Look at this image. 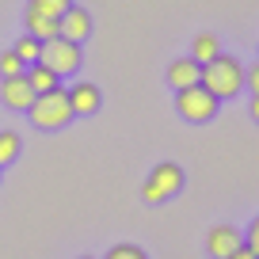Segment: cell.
Returning a JSON list of instances; mask_svg holds the SVG:
<instances>
[{"mask_svg":"<svg viewBox=\"0 0 259 259\" xmlns=\"http://www.w3.org/2000/svg\"><path fill=\"white\" fill-rule=\"evenodd\" d=\"M198 84H202L213 99H233V96H240V88H244V65L236 61V57H229V54H218L210 65H202V80Z\"/></svg>","mask_w":259,"mask_h":259,"instance_id":"1","label":"cell"},{"mask_svg":"<svg viewBox=\"0 0 259 259\" xmlns=\"http://www.w3.org/2000/svg\"><path fill=\"white\" fill-rule=\"evenodd\" d=\"M27 114H31V122L38 130H61V126H69V122L76 118L73 107H69V92H65V88H54V92L34 96V103L27 107Z\"/></svg>","mask_w":259,"mask_h":259,"instance_id":"2","label":"cell"},{"mask_svg":"<svg viewBox=\"0 0 259 259\" xmlns=\"http://www.w3.org/2000/svg\"><path fill=\"white\" fill-rule=\"evenodd\" d=\"M179 191H183V168L171 164V160H160L149 171L145 187H141V198H145L149 206H156V202H168L171 194H179Z\"/></svg>","mask_w":259,"mask_h":259,"instance_id":"3","label":"cell"},{"mask_svg":"<svg viewBox=\"0 0 259 259\" xmlns=\"http://www.w3.org/2000/svg\"><path fill=\"white\" fill-rule=\"evenodd\" d=\"M38 65L54 69L57 76H73L80 69V42H69V38H46L38 50Z\"/></svg>","mask_w":259,"mask_h":259,"instance_id":"4","label":"cell"},{"mask_svg":"<svg viewBox=\"0 0 259 259\" xmlns=\"http://www.w3.org/2000/svg\"><path fill=\"white\" fill-rule=\"evenodd\" d=\"M218 103H221V99H213L210 92L202 88V84L176 92V111L183 114L187 122H210L213 114H218Z\"/></svg>","mask_w":259,"mask_h":259,"instance_id":"5","label":"cell"},{"mask_svg":"<svg viewBox=\"0 0 259 259\" xmlns=\"http://www.w3.org/2000/svg\"><path fill=\"white\" fill-rule=\"evenodd\" d=\"M236 248H244V233L236 225H213L210 233H206V251H210L213 259H229Z\"/></svg>","mask_w":259,"mask_h":259,"instance_id":"6","label":"cell"},{"mask_svg":"<svg viewBox=\"0 0 259 259\" xmlns=\"http://www.w3.org/2000/svg\"><path fill=\"white\" fill-rule=\"evenodd\" d=\"M0 99H4V107H12V111H27V107L34 103V88H31V80H27V73L4 76V80H0Z\"/></svg>","mask_w":259,"mask_h":259,"instance_id":"7","label":"cell"},{"mask_svg":"<svg viewBox=\"0 0 259 259\" xmlns=\"http://www.w3.org/2000/svg\"><path fill=\"white\" fill-rule=\"evenodd\" d=\"M57 34H61V38H69V42H84V38L92 34V16L73 4V8L57 19Z\"/></svg>","mask_w":259,"mask_h":259,"instance_id":"8","label":"cell"},{"mask_svg":"<svg viewBox=\"0 0 259 259\" xmlns=\"http://www.w3.org/2000/svg\"><path fill=\"white\" fill-rule=\"evenodd\" d=\"M198 80H202V65L194 61V57H176V61L168 65V84H171L176 92L194 88Z\"/></svg>","mask_w":259,"mask_h":259,"instance_id":"9","label":"cell"},{"mask_svg":"<svg viewBox=\"0 0 259 259\" xmlns=\"http://www.w3.org/2000/svg\"><path fill=\"white\" fill-rule=\"evenodd\" d=\"M65 92H69V107H73V114H96L99 103H103L99 88L88 84V80H76L73 88H65Z\"/></svg>","mask_w":259,"mask_h":259,"instance_id":"10","label":"cell"},{"mask_svg":"<svg viewBox=\"0 0 259 259\" xmlns=\"http://www.w3.org/2000/svg\"><path fill=\"white\" fill-rule=\"evenodd\" d=\"M27 80H31V88H34V96H42V92H54V88H61V76L54 73V69H46V65H27Z\"/></svg>","mask_w":259,"mask_h":259,"instance_id":"11","label":"cell"},{"mask_svg":"<svg viewBox=\"0 0 259 259\" xmlns=\"http://www.w3.org/2000/svg\"><path fill=\"white\" fill-rule=\"evenodd\" d=\"M23 27H27V34H31V38H38V42L57 38V19L38 16V12H31V8H27V16H23Z\"/></svg>","mask_w":259,"mask_h":259,"instance_id":"12","label":"cell"},{"mask_svg":"<svg viewBox=\"0 0 259 259\" xmlns=\"http://www.w3.org/2000/svg\"><path fill=\"white\" fill-rule=\"evenodd\" d=\"M218 54H221V42H218V34H210V31H202L198 38L191 42V57H194L198 65H210Z\"/></svg>","mask_w":259,"mask_h":259,"instance_id":"13","label":"cell"},{"mask_svg":"<svg viewBox=\"0 0 259 259\" xmlns=\"http://www.w3.org/2000/svg\"><path fill=\"white\" fill-rule=\"evenodd\" d=\"M27 8L38 12V16H50V19H61L65 12L73 8V0H27Z\"/></svg>","mask_w":259,"mask_h":259,"instance_id":"14","label":"cell"},{"mask_svg":"<svg viewBox=\"0 0 259 259\" xmlns=\"http://www.w3.org/2000/svg\"><path fill=\"white\" fill-rule=\"evenodd\" d=\"M19 156V134L16 130H0V168Z\"/></svg>","mask_w":259,"mask_h":259,"instance_id":"15","label":"cell"},{"mask_svg":"<svg viewBox=\"0 0 259 259\" xmlns=\"http://www.w3.org/2000/svg\"><path fill=\"white\" fill-rule=\"evenodd\" d=\"M12 50H16V57H19L23 65H34V61H38V50H42V42H38V38H31V34H23V38H19Z\"/></svg>","mask_w":259,"mask_h":259,"instance_id":"16","label":"cell"},{"mask_svg":"<svg viewBox=\"0 0 259 259\" xmlns=\"http://www.w3.org/2000/svg\"><path fill=\"white\" fill-rule=\"evenodd\" d=\"M19 73H27V65L16 57V50H4L0 54V76H19Z\"/></svg>","mask_w":259,"mask_h":259,"instance_id":"17","label":"cell"},{"mask_svg":"<svg viewBox=\"0 0 259 259\" xmlns=\"http://www.w3.org/2000/svg\"><path fill=\"white\" fill-rule=\"evenodd\" d=\"M103 259H149V255L138 248V244H114V248L107 251Z\"/></svg>","mask_w":259,"mask_h":259,"instance_id":"18","label":"cell"},{"mask_svg":"<svg viewBox=\"0 0 259 259\" xmlns=\"http://www.w3.org/2000/svg\"><path fill=\"white\" fill-rule=\"evenodd\" d=\"M244 248L259 255V218H255V221H248V233H244Z\"/></svg>","mask_w":259,"mask_h":259,"instance_id":"19","label":"cell"},{"mask_svg":"<svg viewBox=\"0 0 259 259\" xmlns=\"http://www.w3.org/2000/svg\"><path fill=\"white\" fill-rule=\"evenodd\" d=\"M244 84H248L251 96H259V61L251 65V69H244Z\"/></svg>","mask_w":259,"mask_h":259,"instance_id":"20","label":"cell"},{"mask_svg":"<svg viewBox=\"0 0 259 259\" xmlns=\"http://www.w3.org/2000/svg\"><path fill=\"white\" fill-rule=\"evenodd\" d=\"M229 259H259V255H255V251H248V248H236Z\"/></svg>","mask_w":259,"mask_h":259,"instance_id":"21","label":"cell"},{"mask_svg":"<svg viewBox=\"0 0 259 259\" xmlns=\"http://www.w3.org/2000/svg\"><path fill=\"white\" fill-rule=\"evenodd\" d=\"M248 111H251V118L259 122V96H251V107H248Z\"/></svg>","mask_w":259,"mask_h":259,"instance_id":"22","label":"cell"},{"mask_svg":"<svg viewBox=\"0 0 259 259\" xmlns=\"http://www.w3.org/2000/svg\"><path fill=\"white\" fill-rule=\"evenodd\" d=\"M76 259H96V255H76Z\"/></svg>","mask_w":259,"mask_h":259,"instance_id":"23","label":"cell"}]
</instances>
